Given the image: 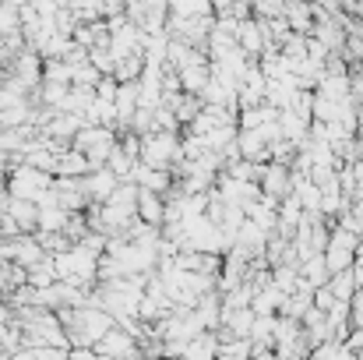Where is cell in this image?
<instances>
[{
  "label": "cell",
  "instance_id": "1",
  "mask_svg": "<svg viewBox=\"0 0 363 360\" xmlns=\"http://www.w3.org/2000/svg\"><path fill=\"white\" fill-rule=\"evenodd\" d=\"M71 318V325H67V332H71V339L74 343H99L113 325H110V315L106 311H99V307H78L74 315H67Z\"/></svg>",
  "mask_w": 363,
  "mask_h": 360
},
{
  "label": "cell",
  "instance_id": "2",
  "mask_svg": "<svg viewBox=\"0 0 363 360\" xmlns=\"http://www.w3.org/2000/svg\"><path fill=\"white\" fill-rule=\"evenodd\" d=\"M96 354L99 360H123V357H134V339L123 332V329H110L99 343H96Z\"/></svg>",
  "mask_w": 363,
  "mask_h": 360
},
{
  "label": "cell",
  "instance_id": "3",
  "mask_svg": "<svg viewBox=\"0 0 363 360\" xmlns=\"http://www.w3.org/2000/svg\"><path fill=\"white\" fill-rule=\"evenodd\" d=\"M50 187V180L43 177V173H35V170H21L18 177H14V195L18 198H32V195H39V191H46Z\"/></svg>",
  "mask_w": 363,
  "mask_h": 360
},
{
  "label": "cell",
  "instance_id": "4",
  "mask_svg": "<svg viewBox=\"0 0 363 360\" xmlns=\"http://www.w3.org/2000/svg\"><path fill=\"white\" fill-rule=\"evenodd\" d=\"M169 152H173V141H169L166 134L145 141V163H148V166H162V163L169 159Z\"/></svg>",
  "mask_w": 363,
  "mask_h": 360
},
{
  "label": "cell",
  "instance_id": "5",
  "mask_svg": "<svg viewBox=\"0 0 363 360\" xmlns=\"http://www.w3.org/2000/svg\"><path fill=\"white\" fill-rule=\"evenodd\" d=\"M169 4H173L177 18H194V14L205 11V0H169Z\"/></svg>",
  "mask_w": 363,
  "mask_h": 360
},
{
  "label": "cell",
  "instance_id": "6",
  "mask_svg": "<svg viewBox=\"0 0 363 360\" xmlns=\"http://www.w3.org/2000/svg\"><path fill=\"white\" fill-rule=\"evenodd\" d=\"M141 216H145V219H162V205H159V198L148 195V191L141 195Z\"/></svg>",
  "mask_w": 363,
  "mask_h": 360
}]
</instances>
